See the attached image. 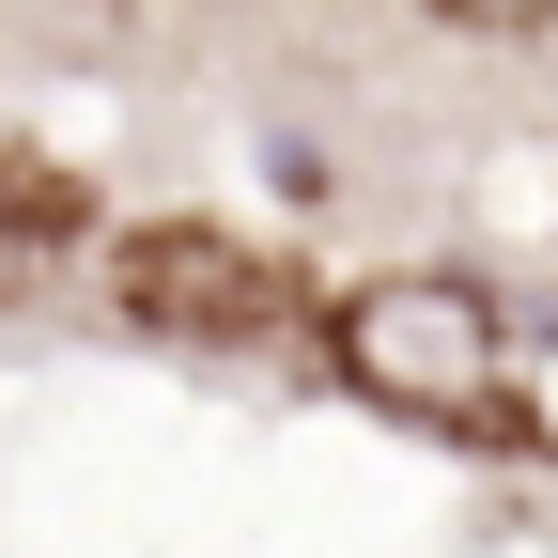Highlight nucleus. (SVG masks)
<instances>
[{
  "label": "nucleus",
  "mask_w": 558,
  "mask_h": 558,
  "mask_svg": "<svg viewBox=\"0 0 558 558\" xmlns=\"http://www.w3.org/2000/svg\"><path fill=\"white\" fill-rule=\"evenodd\" d=\"M109 295L140 341H279V311H295V279H279V248L218 233V218H140Z\"/></svg>",
  "instance_id": "f03ea898"
},
{
  "label": "nucleus",
  "mask_w": 558,
  "mask_h": 558,
  "mask_svg": "<svg viewBox=\"0 0 558 558\" xmlns=\"http://www.w3.org/2000/svg\"><path fill=\"white\" fill-rule=\"evenodd\" d=\"M326 357L357 403L418 418V435H465V450H497L512 435V326L481 279L450 264H403V279H357V295L326 311Z\"/></svg>",
  "instance_id": "f257e3e1"
},
{
  "label": "nucleus",
  "mask_w": 558,
  "mask_h": 558,
  "mask_svg": "<svg viewBox=\"0 0 558 558\" xmlns=\"http://www.w3.org/2000/svg\"><path fill=\"white\" fill-rule=\"evenodd\" d=\"M435 16H465V32H543L558 0H435Z\"/></svg>",
  "instance_id": "20e7f679"
},
{
  "label": "nucleus",
  "mask_w": 558,
  "mask_h": 558,
  "mask_svg": "<svg viewBox=\"0 0 558 558\" xmlns=\"http://www.w3.org/2000/svg\"><path fill=\"white\" fill-rule=\"evenodd\" d=\"M47 248H78V186L0 140V264H47Z\"/></svg>",
  "instance_id": "7ed1b4c3"
}]
</instances>
